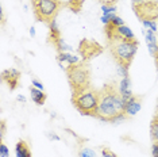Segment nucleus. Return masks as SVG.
I'll use <instances>...</instances> for the list:
<instances>
[{
	"instance_id": "b1692460",
	"label": "nucleus",
	"mask_w": 158,
	"mask_h": 157,
	"mask_svg": "<svg viewBox=\"0 0 158 157\" xmlns=\"http://www.w3.org/2000/svg\"><path fill=\"white\" fill-rule=\"evenodd\" d=\"M152 155L153 157H158V142H154L152 146Z\"/></svg>"
},
{
	"instance_id": "a211bd4d",
	"label": "nucleus",
	"mask_w": 158,
	"mask_h": 157,
	"mask_svg": "<svg viewBox=\"0 0 158 157\" xmlns=\"http://www.w3.org/2000/svg\"><path fill=\"white\" fill-rule=\"evenodd\" d=\"M128 68L127 65H118V74L122 77H128Z\"/></svg>"
},
{
	"instance_id": "aec40b11",
	"label": "nucleus",
	"mask_w": 158,
	"mask_h": 157,
	"mask_svg": "<svg viewBox=\"0 0 158 157\" xmlns=\"http://www.w3.org/2000/svg\"><path fill=\"white\" fill-rule=\"evenodd\" d=\"M143 26H145L146 28H150V30H153L154 33L157 31V23L156 20H143Z\"/></svg>"
},
{
	"instance_id": "f257e3e1",
	"label": "nucleus",
	"mask_w": 158,
	"mask_h": 157,
	"mask_svg": "<svg viewBox=\"0 0 158 157\" xmlns=\"http://www.w3.org/2000/svg\"><path fill=\"white\" fill-rule=\"evenodd\" d=\"M124 102L119 92V87L115 81L106 84L99 90V106L96 119L110 123H120L127 119L124 112Z\"/></svg>"
},
{
	"instance_id": "423d86ee",
	"label": "nucleus",
	"mask_w": 158,
	"mask_h": 157,
	"mask_svg": "<svg viewBox=\"0 0 158 157\" xmlns=\"http://www.w3.org/2000/svg\"><path fill=\"white\" fill-rule=\"evenodd\" d=\"M136 18L141 22L143 20H156L158 19V2H152V0H143L141 3L132 4Z\"/></svg>"
},
{
	"instance_id": "6ab92c4d",
	"label": "nucleus",
	"mask_w": 158,
	"mask_h": 157,
	"mask_svg": "<svg viewBox=\"0 0 158 157\" xmlns=\"http://www.w3.org/2000/svg\"><path fill=\"white\" fill-rule=\"evenodd\" d=\"M147 49H149L150 54H152L153 57L157 56L158 53V42H153V44H147Z\"/></svg>"
},
{
	"instance_id": "dca6fc26",
	"label": "nucleus",
	"mask_w": 158,
	"mask_h": 157,
	"mask_svg": "<svg viewBox=\"0 0 158 157\" xmlns=\"http://www.w3.org/2000/svg\"><path fill=\"white\" fill-rule=\"evenodd\" d=\"M78 157H98L95 151H92V149L89 148H82L78 151Z\"/></svg>"
},
{
	"instance_id": "f8f14e48",
	"label": "nucleus",
	"mask_w": 158,
	"mask_h": 157,
	"mask_svg": "<svg viewBox=\"0 0 158 157\" xmlns=\"http://www.w3.org/2000/svg\"><path fill=\"white\" fill-rule=\"evenodd\" d=\"M60 38H61V31L58 28V24H57L56 20H53V22L49 24V38H48V41L52 45H54Z\"/></svg>"
},
{
	"instance_id": "9d476101",
	"label": "nucleus",
	"mask_w": 158,
	"mask_h": 157,
	"mask_svg": "<svg viewBox=\"0 0 158 157\" xmlns=\"http://www.w3.org/2000/svg\"><path fill=\"white\" fill-rule=\"evenodd\" d=\"M15 156L16 157H33L31 151L28 148L27 142L24 140H19L15 145Z\"/></svg>"
},
{
	"instance_id": "1a4fd4ad",
	"label": "nucleus",
	"mask_w": 158,
	"mask_h": 157,
	"mask_svg": "<svg viewBox=\"0 0 158 157\" xmlns=\"http://www.w3.org/2000/svg\"><path fill=\"white\" fill-rule=\"evenodd\" d=\"M142 107V96H136L134 95L132 98L126 103L124 106V112L127 117H134L136 112L141 110Z\"/></svg>"
},
{
	"instance_id": "7ed1b4c3",
	"label": "nucleus",
	"mask_w": 158,
	"mask_h": 157,
	"mask_svg": "<svg viewBox=\"0 0 158 157\" xmlns=\"http://www.w3.org/2000/svg\"><path fill=\"white\" fill-rule=\"evenodd\" d=\"M65 72L72 94H78V92L92 87L91 68L85 61H80L78 64H74V65H68Z\"/></svg>"
},
{
	"instance_id": "412c9836",
	"label": "nucleus",
	"mask_w": 158,
	"mask_h": 157,
	"mask_svg": "<svg viewBox=\"0 0 158 157\" xmlns=\"http://www.w3.org/2000/svg\"><path fill=\"white\" fill-rule=\"evenodd\" d=\"M0 156L2 157H10V151H8V148H7V145L6 144H0Z\"/></svg>"
},
{
	"instance_id": "bb28decb",
	"label": "nucleus",
	"mask_w": 158,
	"mask_h": 157,
	"mask_svg": "<svg viewBox=\"0 0 158 157\" xmlns=\"http://www.w3.org/2000/svg\"><path fill=\"white\" fill-rule=\"evenodd\" d=\"M6 133V121H2V142H3V137Z\"/></svg>"
},
{
	"instance_id": "9b49d317",
	"label": "nucleus",
	"mask_w": 158,
	"mask_h": 157,
	"mask_svg": "<svg viewBox=\"0 0 158 157\" xmlns=\"http://www.w3.org/2000/svg\"><path fill=\"white\" fill-rule=\"evenodd\" d=\"M30 95H31V100L38 106H44L46 102V94L42 90H38L35 87H30Z\"/></svg>"
},
{
	"instance_id": "c85d7f7f",
	"label": "nucleus",
	"mask_w": 158,
	"mask_h": 157,
	"mask_svg": "<svg viewBox=\"0 0 158 157\" xmlns=\"http://www.w3.org/2000/svg\"><path fill=\"white\" fill-rule=\"evenodd\" d=\"M30 35H31V37H35V27L30 28Z\"/></svg>"
},
{
	"instance_id": "39448f33",
	"label": "nucleus",
	"mask_w": 158,
	"mask_h": 157,
	"mask_svg": "<svg viewBox=\"0 0 158 157\" xmlns=\"http://www.w3.org/2000/svg\"><path fill=\"white\" fill-rule=\"evenodd\" d=\"M31 4L35 19L38 22L50 24L53 20H56V16L58 15L64 3L62 0H31Z\"/></svg>"
},
{
	"instance_id": "393cba45",
	"label": "nucleus",
	"mask_w": 158,
	"mask_h": 157,
	"mask_svg": "<svg viewBox=\"0 0 158 157\" xmlns=\"http://www.w3.org/2000/svg\"><path fill=\"white\" fill-rule=\"evenodd\" d=\"M102 4H111V6H115V3L118 2V0H99Z\"/></svg>"
},
{
	"instance_id": "4be33fe9",
	"label": "nucleus",
	"mask_w": 158,
	"mask_h": 157,
	"mask_svg": "<svg viewBox=\"0 0 158 157\" xmlns=\"http://www.w3.org/2000/svg\"><path fill=\"white\" fill-rule=\"evenodd\" d=\"M102 157H118L112 151H110L108 148H103L102 149Z\"/></svg>"
},
{
	"instance_id": "cd10ccee",
	"label": "nucleus",
	"mask_w": 158,
	"mask_h": 157,
	"mask_svg": "<svg viewBox=\"0 0 158 157\" xmlns=\"http://www.w3.org/2000/svg\"><path fill=\"white\" fill-rule=\"evenodd\" d=\"M18 100H19V102H26V98H24L23 95H19V96H18Z\"/></svg>"
},
{
	"instance_id": "0eeeda50",
	"label": "nucleus",
	"mask_w": 158,
	"mask_h": 157,
	"mask_svg": "<svg viewBox=\"0 0 158 157\" xmlns=\"http://www.w3.org/2000/svg\"><path fill=\"white\" fill-rule=\"evenodd\" d=\"M78 53H80L82 61H89L93 57H98L103 53V48L96 41L92 39H82L78 46Z\"/></svg>"
},
{
	"instance_id": "2eb2a0df",
	"label": "nucleus",
	"mask_w": 158,
	"mask_h": 157,
	"mask_svg": "<svg viewBox=\"0 0 158 157\" xmlns=\"http://www.w3.org/2000/svg\"><path fill=\"white\" fill-rule=\"evenodd\" d=\"M150 137L153 142H158V119L153 118V122L150 125Z\"/></svg>"
},
{
	"instance_id": "4468645a",
	"label": "nucleus",
	"mask_w": 158,
	"mask_h": 157,
	"mask_svg": "<svg viewBox=\"0 0 158 157\" xmlns=\"http://www.w3.org/2000/svg\"><path fill=\"white\" fill-rule=\"evenodd\" d=\"M53 46H54V48L57 49V53H62V52H72V50H73V48H72L70 45H68V44H66L65 41H64L62 38H60L58 41H57V42H56V44L53 45Z\"/></svg>"
},
{
	"instance_id": "a878e982",
	"label": "nucleus",
	"mask_w": 158,
	"mask_h": 157,
	"mask_svg": "<svg viewBox=\"0 0 158 157\" xmlns=\"http://www.w3.org/2000/svg\"><path fill=\"white\" fill-rule=\"evenodd\" d=\"M46 135L50 138V140H54V141H60V137L57 134H50V133H46Z\"/></svg>"
},
{
	"instance_id": "6e6552de",
	"label": "nucleus",
	"mask_w": 158,
	"mask_h": 157,
	"mask_svg": "<svg viewBox=\"0 0 158 157\" xmlns=\"http://www.w3.org/2000/svg\"><path fill=\"white\" fill-rule=\"evenodd\" d=\"M2 78L4 83L8 84L10 90L14 91L19 84V78H20V72L16 69H8V70H3L2 72Z\"/></svg>"
},
{
	"instance_id": "5701e85b",
	"label": "nucleus",
	"mask_w": 158,
	"mask_h": 157,
	"mask_svg": "<svg viewBox=\"0 0 158 157\" xmlns=\"http://www.w3.org/2000/svg\"><path fill=\"white\" fill-rule=\"evenodd\" d=\"M33 87H35V88H38V90H42V91H44V90H45L44 84H42V83H41V81L35 80V78H34V80H33Z\"/></svg>"
},
{
	"instance_id": "f3484780",
	"label": "nucleus",
	"mask_w": 158,
	"mask_h": 157,
	"mask_svg": "<svg viewBox=\"0 0 158 157\" xmlns=\"http://www.w3.org/2000/svg\"><path fill=\"white\" fill-rule=\"evenodd\" d=\"M116 6H111V4H102V11L103 15H108V14H115L116 12Z\"/></svg>"
},
{
	"instance_id": "f03ea898",
	"label": "nucleus",
	"mask_w": 158,
	"mask_h": 157,
	"mask_svg": "<svg viewBox=\"0 0 158 157\" xmlns=\"http://www.w3.org/2000/svg\"><path fill=\"white\" fill-rule=\"evenodd\" d=\"M139 42L136 39H122L114 38L108 41V49L118 65L130 66L138 52Z\"/></svg>"
},
{
	"instance_id": "20e7f679",
	"label": "nucleus",
	"mask_w": 158,
	"mask_h": 157,
	"mask_svg": "<svg viewBox=\"0 0 158 157\" xmlns=\"http://www.w3.org/2000/svg\"><path fill=\"white\" fill-rule=\"evenodd\" d=\"M72 103L81 115L96 118L99 106V90L89 87L78 94H72Z\"/></svg>"
},
{
	"instance_id": "ddd939ff",
	"label": "nucleus",
	"mask_w": 158,
	"mask_h": 157,
	"mask_svg": "<svg viewBox=\"0 0 158 157\" xmlns=\"http://www.w3.org/2000/svg\"><path fill=\"white\" fill-rule=\"evenodd\" d=\"M57 61L58 62H68V65H74V64L80 62V58L74 54H70L68 52L57 53Z\"/></svg>"
}]
</instances>
